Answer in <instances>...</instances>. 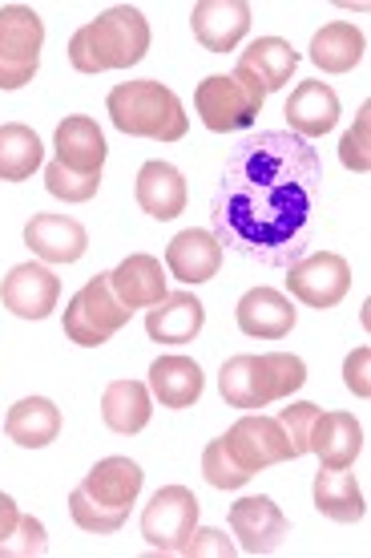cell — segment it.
<instances>
[{"label":"cell","instance_id":"2e32d148","mask_svg":"<svg viewBox=\"0 0 371 558\" xmlns=\"http://www.w3.org/2000/svg\"><path fill=\"white\" fill-rule=\"evenodd\" d=\"M110 292L118 295V304L129 312L153 307L165 295V267L162 259H153L146 252L125 255L122 264L110 271Z\"/></svg>","mask_w":371,"mask_h":558},{"label":"cell","instance_id":"ffe728a7","mask_svg":"<svg viewBox=\"0 0 371 558\" xmlns=\"http://www.w3.org/2000/svg\"><path fill=\"white\" fill-rule=\"evenodd\" d=\"M287 126L302 138H323L339 122V94L323 82H302L287 98Z\"/></svg>","mask_w":371,"mask_h":558},{"label":"cell","instance_id":"74e56055","mask_svg":"<svg viewBox=\"0 0 371 558\" xmlns=\"http://www.w3.org/2000/svg\"><path fill=\"white\" fill-rule=\"evenodd\" d=\"M16 518H21V506H16L13 498H9V494H4V489H0V543H4V538H9V534H13Z\"/></svg>","mask_w":371,"mask_h":558},{"label":"cell","instance_id":"484cf974","mask_svg":"<svg viewBox=\"0 0 371 558\" xmlns=\"http://www.w3.org/2000/svg\"><path fill=\"white\" fill-rule=\"evenodd\" d=\"M368 53V37L351 21H331L311 37V61L323 73H347L356 70Z\"/></svg>","mask_w":371,"mask_h":558},{"label":"cell","instance_id":"8fae6325","mask_svg":"<svg viewBox=\"0 0 371 558\" xmlns=\"http://www.w3.org/2000/svg\"><path fill=\"white\" fill-rule=\"evenodd\" d=\"M25 247L41 264H77L89 252V231L73 215H33L25 227Z\"/></svg>","mask_w":371,"mask_h":558},{"label":"cell","instance_id":"e575fe53","mask_svg":"<svg viewBox=\"0 0 371 558\" xmlns=\"http://www.w3.org/2000/svg\"><path fill=\"white\" fill-rule=\"evenodd\" d=\"M368 126H371V106L363 101L356 113V126L347 130L344 142H339V162L356 174H368L371 170V150H368Z\"/></svg>","mask_w":371,"mask_h":558},{"label":"cell","instance_id":"e0dca14e","mask_svg":"<svg viewBox=\"0 0 371 558\" xmlns=\"http://www.w3.org/2000/svg\"><path fill=\"white\" fill-rule=\"evenodd\" d=\"M53 146H57V162L65 170H73V174H101L106 154H110L101 126H97L94 118H85V113H73V118H65L57 126Z\"/></svg>","mask_w":371,"mask_h":558},{"label":"cell","instance_id":"7402d4cb","mask_svg":"<svg viewBox=\"0 0 371 558\" xmlns=\"http://www.w3.org/2000/svg\"><path fill=\"white\" fill-rule=\"evenodd\" d=\"M134 195H138V207L158 219V223H170V219H178L182 210H186V179H182L178 167H170V162H146L138 170V186H134Z\"/></svg>","mask_w":371,"mask_h":558},{"label":"cell","instance_id":"4dcf8cb0","mask_svg":"<svg viewBox=\"0 0 371 558\" xmlns=\"http://www.w3.org/2000/svg\"><path fill=\"white\" fill-rule=\"evenodd\" d=\"M45 186L53 198H65V203H89V198L101 191V174H73L61 162H49L45 167Z\"/></svg>","mask_w":371,"mask_h":558},{"label":"cell","instance_id":"52a82bcc","mask_svg":"<svg viewBox=\"0 0 371 558\" xmlns=\"http://www.w3.org/2000/svg\"><path fill=\"white\" fill-rule=\"evenodd\" d=\"M222 446H226V453H231L250 477L279 465V461H295L283 425H279L275 417H262V413H247V417L234 421L231 429H226V437H222Z\"/></svg>","mask_w":371,"mask_h":558},{"label":"cell","instance_id":"d4e9b609","mask_svg":"<svg viewBox=\"0 0 371 558\" xmlns=\"http://www.w3.org/2000/svg\"><path fill=\"white\" fill-rule=\"evenodd\" d=\"M4 433L9 441H16L21 449H45L57 441L61 433V409L49 401V397H25L9 409L4 417Z\"/></svg>","mask_w":371,"mask_h":558},{"label":"cell","instance_id":"9a60e30c","mask_svg":"<svg viewBox=\"0 0 371 558\" xmlns=\"http://www.w3.org/2000/svg\"><path fill=\"white\" fill-rule=\"evenodd\" d=\"M45 49V21L28 4H4L0 9V65H41Z\"/></svg>","mask_w":371,"mask_h":558},{"label":"cell","instance_id":"ac0fdd59","mask_svg":"<svg viewBox=\"0 0 371 558\" xmlns=\"http://www.w3.org/2000/svg\"><path fill=\"white\" fill-rule=\"evenodd\" d=\"M234 316H238V328L255 336V340H283L295 328V320H299L295 304L283 292H275V288H250L238 300Z\"/></svg>","mask_w":371,"mask_h":558},{"label":"cell","instance_id":"4fadbf2b","mask_svg":"<svg viewBox=\"0 0 371 558\" xmlns=\"http://www.w3.org/2000/svg\"><path fill=\"white\" fill-rule=\"evenodd\" d=\"M190 28L210 53H234L238 41L250 33V4H243V0H202V4H194Z\"/></svg>","mask_w":371,"mask_h":558},{"label":"cell","instance_id":"8d00e7d4","mask_svg":"<svg viewBox=\"0 0 371 558\" xmlns=\"http://www.w3.org/2000/svg\"><path fill=\"white\" fill-rule=\"evenodd\" d=\"M368 368H371V349H368V344H359L356 352H347V361H344V380H347V389L356 392L359 401H368V397H371Z\"/></svg>","mask_w":371,"mask_h":558},{"label":"cell","instance_id":"f546056e","mask_svg":"<svg viewBox=\"0 0 371 558\" xmlns=\"http://www.w3.org/2000/svg\"><path fill=\"white\" fill-rule=\"evenodd\" d=\"M70 514H73V522H77L85 534H118L125 526L129 510H110V506L94 502V498H89V494L77 486L70 494Z\"/></svg>","mask_w":371,"mask_h":558},{"label":"cell","instance_id":"44dd1931","mask_svg":"<svg viewBox=\"0 0 371 558\" xmlns=\"http://www.w3.org/2000/svg\"><path fill=\"white\" fill-rule=\"evenodd\" d=\"M207 389V377H202V364L190 361V356H158L150 364V397L162 401V409H190Z\"/></svg>","mask_w":371,"mask_h":558},{"label":"cell","instance_id":"836d02e7","mask_svg":"<svg viewBox=\"0 0 371 558\" xmlns=\"http://www.w3.org/2000/svg\"><path fill=\"white\" fill-rule=\"evenodd\" d=\"M316 417H319V405H311V401H290L287 409H279L275 421L283 425V433H287L295 458H302L307 446H311V425H316Z\"/></svg>","mask_w":371,"mask_h":558},{"label":"cell","instance_id":"8992f818","mask_svg":"<svg viewBox=\"0 0 371 558\" xmlns=\"http://www.w3.org/2000/svg\"><path fill=\"white\" fill-rule=\"evenodd\" d=\"M198 510L202 502L194 498V489L186 486H162L150 498V506L141 510V538L158 550V555H182L186 538L198 526Z\"/></svg>","mask_w":371,"mask_h":558},{"label":"cell","instance_id":"4316f807","mask_svg":"<svg viewBox=\"0 0 371 558\" xmlns=\"http://www.w3.org/2000/svg\"><path fill=\"white\" fill-rule=\"evenodd\" d=\"M311 498H316L319 514L331 518V522H359V518L368 514L363 489L356 486V477L347 474V470H323V465H319Z\"/></svg>","mask_w":371,"mask_h":558},{"label":"cell","instance_id":"cb8c5ba5","mask_svg":"<svg viewBox=\"0 0 371 558\" xmlns=\"http://www.w3.org/2000/svg\"><path fill=\"white\" fill-rule=\"evenodd\" d=\"M153 417V397L150 385L141 380H113L110 389L101 392V421L122 437H134L150 425Z\"/></svg>","mask_w":371,"mask_h":558},{"label":"cell","instance_id":"f1b7e54d","mask_svg":"<svg viewBox=\"0 0 371 558\" xmlns=\"http://www.w3.org/2000/svg\"><path fill=\"white\" fill-rule=\"evenodd\" d=\"M45 146L37 138V130H28L25 122H4L0 126V182H25L33 179V170H41Z\"/></svg>","mask_w":371,"mask_h":558},{"label":"cell","instance_id":"9c48e42d","mask_svg":"<svg viewBox=\"0 0 371 558\" xmlns=\"http://www.w3.org/2000/svg\"><path fill=\"white\" fill-rule=\"evenodd\" d=\"M231 534L238 538L234 546L243 555H271L290 534V522L275 506V498L255 494V498H238L231 506Z\"/></svg>","mask_w":371,"mask_h":558},{"label":"cell","instance_id":"277c9868","mask_svg":"<svg viewBox=\"0 0 371 558\" xmlns=\"http://www.w3.org/2000/svg\"><path fill=\"white\" fill-rule=\"evenodd\" d=\"M262 101H267V89L255 73H247L243 65H234V73H214V77H202L198 89H194V110L202 118V126L210 134H238V130H250L255 118L262 113Z\"/></svg>","mask_w":371,"mask_h":558},{"label":"cell","instance_id":"ba28073f","mask_svg":"<svg viewBox=\"0 0 371 558\" xmlns=\"http://www.w3.org/2000/svg\"><path fill=\"white\" fill-rule=\"evenodd\" d=\"M287 292L307 307H335L351 292V267H347L344 255L335 252H319L307 255L302 264H295L287 271Z\"/></svg>","mask_w":371,"mask_h":558},{"label":"cell","instance_id":"5bb4252c","mask_svg":"<svg viewBox=\"0 0 371 558\" xmlns=\"http://www.w3.org/2000/svg\"><path fill=\"white\" fill-rule=\"evenodd\" d=\"M307 453H316L323 470H347L356 465V458L363 453V425L351 413H319L311 425V446Z\"/></svg>","mask_w":371,"mask_h":558},{"label":"cell","instance_id":"f35d334b","mask_svg":"<svg viewBox=\"0 0 371 558\" xmlns=\"http://www.w3.org/2000/svg\"><path fill=\"white\" fill-rule=\"evenodd\" d=\"M33 77H37L33 65H25V70H16V65H0V89H21V85H28Z\"/></svg>","mask_w":371,"mask_h":558},{"label":"cell","instance_id":"3957f363","mask_svg":"<svg viewBox=\"0 0 371 558\" xmlns=\"http://www.w3.org/2000/svg\"><path fill=\"white\" fill-rule=\"evenodd\" d=\"M113 126L134 138H158V142H182L190 130L186 106L178 94L162 82H122L106 98Z\"/></svg>","mask_w":371,"mask_h":558},{"label":"cell","instance_id":"603a6c76","mask_svg":"<svg viewBox=\"0 0 371 558\" xmlns=\"http://www.w3.org/2000/svg\"><path fill=\"white\" fill-rule=\"evenodd\" d=\"M141 482H146V474H141L138 461L129 458H101L85 474L82 489L94 498V502L110 506V510H129V506L138 502L141 494Z\"/></svg>","mask_w":371,"mask_h":558},{"label":"cell","instance_id":"1f68e13d","mask_svg":"<svg viewBox=\"0 0 371 558\" xmlns=\"http://www.w3.org/2000/svg\"><path fill=\"white\" fill-rule=\"evenodd\" d=\"M202 477H207L214 489H243L250 482V474L238 465V461L226 453V446L219 441H210L207 453H202Z\"/></svg>","mask_w":371,"mask_h":558},{"label":"cell","instance_id":"d6a6232c","mask_svg":"<svg viewBox=\"0 0 371 558\" xmlns=\"http://www.w3.org/2000/svg\"><path fill=\"white\" fill-rule=\"evenodd\" d=\"M45 546H49V534H45L41 518L21 514L13 534L0 543V558H33V555H45Z\"/></svg>","mask_w":371,"mask_h":558},{"label":"cell","instance_id":"d590c367","mask_svg":"<svg viewBox=\"0 0 371 558\" xmlns=\"http://www.w3.org/2000/svg\"><path fill=\"white\" fill-rule=\"evenodd\" d=\"M238 546L226 538V531H214V526H194V534L186 538L182 555L190 558H231Z\"/></svg>","mask_w":371,"mask_h":558},{"label":"cell","instance_id":"d6986e66","mask_svg":"<svg viewBox=\"0 0 371 558\" xmlns=\"http://www.w3.org/2000/svg\"><path fill=\"white\" fill-rule=\"evenodd\" d=\"M202 324H207V307L190 292H174V295L165 292L146 312V332L158 344H190L194 336L202 332Z\"/></svg>","mask_w":371,"mask_h":558},{"label":"cell","instance_id":"7a4b0ae2","mask_svg":"<svg viewBox=\"0 0 371 558\" xmlns=\"http://www.w3.org/2000/svg\"><path fill=\"white\" fill-rule=\"evenodd\" d=\"M307 385V364L295 352H262V356H231L219 373V392L231 409H267L287 401Z\"/></svg>","mask_w":371,"mask_h":558},{"label":"cell","instance_id":"5b68a950","mask_svg":"<svg viewBox=\"0 0 371 558\" xmlns=\"http://www.w3.org/2000/svg\"><path fill=\"white\" fill-rule=\"evenodd\" d=\"M129 307L118 304V295L110 292V271L85 279V288L65 304V316H61V328L73 344L82 349H101L110 336H118L129 324Z\"/></svg>","mask_w":371,"mask_h":558},{"label":"cell","instance_id":"83f0119b","mask_svg":"<svg viewBox=\"0 0 371 558\" xmlns=\"http://www.w3.org/2000/svg\"><path fill=\"white\" fill-rule=\"evenodd\" d=\"M238 65L247 73H255L267 94H275V89H283V85L290 82V73L299 65V53H295V45L283 41V37H259V41H250L247 49L238 53Z\"/></svg>","mask_w":371,"mask_h":558},{"label":"cell","instance_id":"7c38bea8","mask_svg":"<svg viewBox=\"0 0 371 558\" xmlns=\"http://www.w3.org/2000/svg\"><path fill=\"white\" fill-rule=\"evenodd\" d=\"M222 267V243L219 235H210L202 227H190V231H178L165 247V271L186 283V288H198V283H210Z\"/></svg>","mask_w":371,"mask_h":558},{"label":"cell","instance_id":"6da1fadb","mask_svg":"<svg viewBox=\"0 0 371 558\" xmlns=\"http://www.w3.org/2000/svg\"><path fill=\"white\" fill-rule=\"evenodd\" d=\"M150 53V25L134 4H113L70 37V65L77 73L129 70Z\"/></svg>","mask_w":371,"mask_h":558},{"label":"cell","instance_id":"30bf717a","mask_svg":"<svg viewBox=\"0 0 371 558\" xmlns=\"http://www.w3.org/2000/svg\"><path fill=\"white\" fill-rule=\"evenodd\" d=\"M61 300V279L45 264H16L0 283V304L21 320H45L57 312Z\"/></svg>","mask_w":371,"mask_h":558}]
</instances>
